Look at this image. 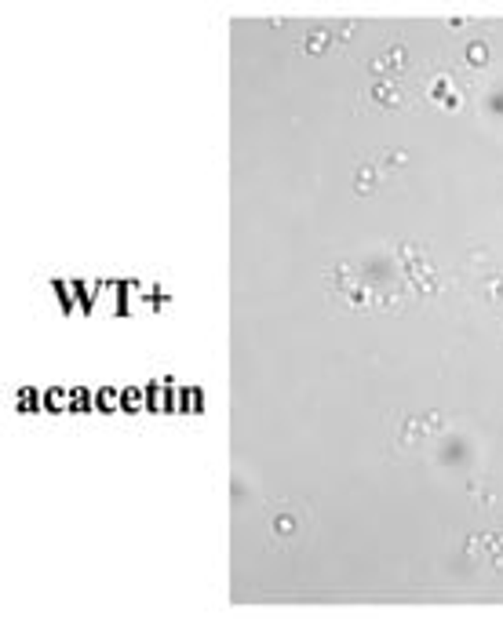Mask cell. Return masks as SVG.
<instances>
[{
    "label": "cell",
    "mask_w": 503,
    "mask_h": 619,
    "mask_svg": "<svg viewBox=\"0 0 503 619\" xmlns=\"http://www.w3.org/2000/svg\"><path fill=\"white\" fill-rule=\"evenodd\" d=\"M423 99L430 106H437V110H445V113H459V110H464V92H459L452 70H434L430 80H427V88H423Z\"/></svg>",
    "instance_id": "4"
},
{
    "label": "cell",
    "mask_w": 503,
    "mask_h": 619,
    "mask_svg": "<svg viewBox=\"0 0 503 619\" xmlns=\"http://www.w3.org/2000/svg\"><path fill=\"white\" fill-rule=\"evenodd\" d=\"M358 30H361V18H343L340 26H335V48H347L354 37H358Z\"/></svg>",
    "instance_id": "12"
},
{
    "label": "cell",
    "mask_w": 503,
    "mask_h": 619,
    "mask_svg": "<svg viewBox=\"0 0 503 619\" xmlns=\"http://www.w3.org/2000/svg\"><path fill=\"white\" fill-rule=\"evenodd\" d=\"M321 281H325V288L332 292V299H340V295H343V292H347L354 281H358V270H354V263L340 259V263H332V266L325 270V277H321Z\"/></svg>",
    "instance_id": "8"
},
{
    "label": "cell",
    "mask_w": 503,
    "mask_h": 619,
    "mask_svg": "<svg viewBox=\"0 0 503 619\" xmlns=\"http://www.w3.org/2000/svg\"><path fill=\"white\" fill-rule=\"evenodd\" d=\"M437 430H445V415H442V412L405 415L402 423H397L394 444H397V448H412V444H419L423 437H430V434H437Z\"/></svg>",
    "instance_id": "5"
},
{
    "label": "cell",
    "mask_w": 503,
    "mask_h": 619,
    "mask_svg": "<svg viewBox=\"0 0 503 619\" xmlns=\"http://www.w3.org/2000/svg\"><path fill=\"white\" fill-rule=\"evenodd\" d=\"M263 525H266V539L274 546H292V543H299V536L310 525V506L299 499H278V503H270Z\"/></svg>",
    "instance_id": "2"
},
{
    "label": "cell",
    "mask_w": 503,
    "mask_h": 619,
    "mask_svg": "<svg viewBox=\"0 0 503 619\" xmlns=\"http://www.w3.org/2000/svg\"><path fill=\"white\" fill-rule=\"evenodd\" d=\"M380 175H383V168H380V164H361L358 172H354V194H375V186H380Z\"/></svg>",
    "instance_id": "9"
},
{
    "label": "cell",
    "mask_w": 503,
    "mask_h": 619,
    "mask_svg": "<svg viewBox=\"0 0 503 619\" xmlns=\"http://www.w3.org/2000/svg\"><path fill=\"white\" fill-rule=\"evenodd\" d=\"M489 58H492V48H489V40H485V37L471 40V44L464 48V62H467L471 70H485V66H489Z\"/></svg>",
    "instance_id": "10"
},
{
    "label": "cell",
    "mask_w": 503,
    "mask_h": 619,
    "mask_svg": "<svg viewBox=\"0 0 503 619\" xmlns=\"http://www.w3.org/2000/svg\"><path fill=\"white\" fill-rule=\"evenodd\" d=\"M394 248V259L402 266L409 288L419 295V299H430L437 292H445V277L437 273V266L430 263V251L427 244H416V241H390Z\"/></svg>",
    "instance_id": "1"
},
{
    "label": "cell",
    "mask_w": 503,
    "mask_h": 619,
    "mask_svg": "<svg viewBox=\"0 0 503 619\" xmlns=\"http://www.w3.org/2000/svg\"><path fill=\"white\" fill-rule=\"evenodd\" d=\"M328 48H335V30H332V26H325V23L310 26V30L303 33V40H299V51H303V55H310V58L325 55Z\"/></svg>",
    "instance_id": "7"
},
{
    "label": "cell",
    "mask_w": 503,
    "mask_h": 619,
    "mask_svg": "<svg viewBox=\"0 0 503 619\" xmlns=\"http://www.w3.org/2000/svg\"><path fill=\"white\" fill-rule=\"evenodd\" d=\"M449 26L459 30V26H467V18H464V15H452V18H449Z\"/></svg>",
    "instance_id": "13"
},
{
    "label": "cell",
    "mask_w": 503,
    "mask_h": 619,
    "mask_svg": "<svg viewBox=\"0 0 503 619\" xmlns=\"http://www.w3.org/2000/svg\"><path fill=\"white\" fill-rule=\"evenodd\" d=\"M412 70V48L405 40H387V44L365 62V73L372 80H402Z\"/></svg>",
    "instance_id": "3"
},
{
    "label": "cell",
    "mask_w": 503,
    "mask_h": 619,
    "mask_svg": "<svg viewBox=\"0 0 503 619\" xmlns=\"http://www.w3.org/2000/svg\"><path fill=\"white\" fill-rule=\"evenodd\" d=\"M361 99L372 102L375 110H383V113H402L409 106V92H405L402 80H368V88L361 92Z\"/></svg>",
    "instance_id": "6"
},
{
    "label": "cell",
    "mask_w": 503,
    "mask_h": 619,
    "mask_svg": "<svg viewBox=\"0 0 503 619\" xmlns=\"http://www.w3.org/2000/svg\"><path fill=\"white\" fill-rule=\"evenodd\" d=\"M375 164H380L383 172H405V168H409V154H405V149H383Z\"/></svg>",
    "instance_id": "11"
}]
</instances>
